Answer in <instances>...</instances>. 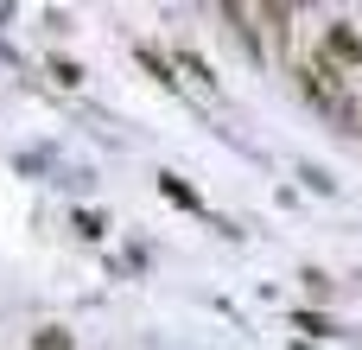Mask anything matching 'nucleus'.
Instances as JSON below:
<instances>
[{"label": "nucleus", "instance_id": "nucleus-3", "mask_svg": "<svg viewBox=\"0 0 362 350\" xmlns=\"http://www.w3.org/2000/svg\"><path fill=\"white\" fill-rule=\"evenodd\" d=\"M38 350H70V332H38Z\"/></svg>", "mask_w": 362, "mask_h": 350}, {"label": "nucleus", "instance_id": "nucleus-2", "mask_svg": "<svg viewBox=\"0 0 362 350\" xmlns=\"http://www.w3.org/2000/svg\"><path fill=\"white\" fill-rule=\"evenodd\" d=\"M159 191H165L172 204H185V210H197V191H191L185 179H172V172H165V179H159Z\"/></svg>", "mask_w": 362, "mask_h": 350}, {"label": "nucleus", "instance_id": "nucleus-1", "mask_svg": "<svg viewBox=\"0 0 362 350\" xmlns=\"http://www.w3.org/2000/svg\"><path fill=\"white\" fill-rule=\"evenodd\" d=\"M325 45H331V57H344V64H356V57H362V38L350 32V26H331V38H325Z\"/></svg>", "mask_w": 362, "mask_h": 350}]
</instances>
